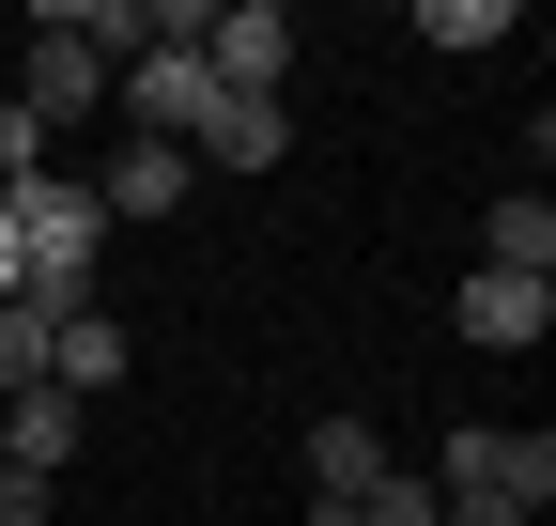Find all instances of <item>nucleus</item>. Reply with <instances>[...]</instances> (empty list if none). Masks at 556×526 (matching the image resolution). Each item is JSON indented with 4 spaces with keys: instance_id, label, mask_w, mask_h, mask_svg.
Returning <instances> with one entry per match:
<instances>
[{
    "instance_id": "nucleus-17",
    "label": "nucleus",
    "mask_w": 556,
    "mask_h": 526,
    "mask_svg": "<svg viewBox=\"0 0 556 526\" xmlns=\"http://www.w3.org/2000/svg\"><path fill=\"white\" fill-rule=\"evenodd\" d=\"M0 295H16V217H0Z\"/></svg>"
},
{
    "instance_id": "nucleus-6",
    "label": "nucleus",
    "mask_w": 556,
    "mask_h": 526,
    "mask_svg": "<svg viewBox=\"0 0 556 526\" xmlns=\"http://www.w3.org/2000/svg\"><path fill=\"white\" fill-rule=\"evenodd\" d=\"M47 387H62V403H109V387H124V325L78 295V310H47Z\"/></svg>"
},
{
    "instance_id": "nucleus-2",
    "label": "nucleus",
    "mask_w": 556,
    "mask_h": 526,
    "mask_svg": "<svg viewBox=\"0 0 556 526\" xmlns=\"http://www.w3.org/2000/svg\"><path fill=\"white\" fill-rule=\"evenodd\" d=\"M433 496H495V511H526V526H541V511H556V434H541V418H526V434H510V418H464Z\"/></svg>"
},
{
    "instance_id": "nucleus-15",
    "label": "nucleus",
    "mask_w": 556,
    "mask_h": 526,
    "mask_svg": "<svg viewBox=\"0 0 556 526\" xmlns=\"http://www.w3.org/2000/svg\"><path fill=\"white\" fill-rule=\"evenodd\" d=\"M0 526H47V480H16V465H0Z\"/></svg>"
},
{
    "instance_id": "nucleus-9",
    "label": "nucleus",
    "mask_w": 556,
    "mask_h": 526,
    "mask_svg": "<svg viewBox=\"0 0 556 526\" xmlns=\"http://www.w3.org/2000/svg\"><path fill=\"white\" fill-rule=\"evenodd\" d=\"M479 263H495V279H556V202L541 186H510V202L479 217Z\"/></svg>"
},
{
    "instance_id": "nucleus-7",
    "label": "nucleus",
    "mask_w": 556,
    "mask_h": 526,
    "mask_svg": "<svg viewBox=\"0 0 556 526\" xmlns=\"http://www.w3.org/2000/svg\"><path fill=\"white\" fill-rule=\"evenodd\" d=\"M78 434H93V403L31 387V403H0V465H16V480H62V465H78Z\"/></svg>"
},
{
    "instance_id": "nucleus-4",
    "label": "nucleus",
    "mask_w": 556,
    "mask_h": 526,
    "mask_svg": "<svg viewBox=\"0 0 556 526\" xmlns=\"http://www.w3.org/2000/svg\"><path fill=\"white\" fill-rule=\"evenodd\" d=\"M448 325L479 356H526L541 325H556V279H495V263H464V295H448Z\"/></svg>"
},
{
    "instance_id": "nucleus-11",
    "label": "nucleus",
    "mask_w": 556,
    "mask_h": 526,
    "mask_svg": "<svg viewBox=\"0 0 556 526\" xmlns=\"http://www.w3.org/2000/svg\"><path fill=\"white\" fill-rule=\"evenodd\" d=\"M47 310H78V295H0V403H31V387H47Z\"/></svg>"
},
{
    "instance_id": "nucleus-10",
    "label": "nucleus",
    "mask_w": 556,
    "mask_h": 526,
    "mask_svg": "<svg viewBox=\"0 0 556 526\" xmlns=\"http://www.w3.org/2000/svg\"><path fill=\"white\" fill-rule=\"evenodd\" d=\"M294 155V124H278V93H232L217 124H201V171H278Z\"/></svg>"
},
{
    "instance_id": "nucleus-12",
    "label": "nucleus",
    "mask_w": 556,
    "mask_h": 526,
    "mask_svg": "<svg viewBox=\"0 0 556 526\" xmlns=\"http://www.w3.org/2000/svg\"><path fill=\"white\" fill-rule=\"evenodd\" d=\"M356 480H387V434L371 418H309V496H356Z\"/></svg>"
},
{
    "instance_id": "nucleus-5",
    "label": "nucleus",
    "mask_w": 556,
    "mask_h": 526,
    "mask_svg": "<svg viewBox=\"0 0 556 526\" xmlns=\"http://www.w3.org/2000/svg\"><path fill=\"white\" fill-rule=\"evenodd\" d=\"M78 186H93V217H109V233H139V217H170L201 171H186L170 140H124V155H109V171H78Z\"/></svg>"
},
{
    "instance_id": "nucleus-1",
    "label": "nucleus",
    "mask_w": 556,
    "mask_h": 526,
    "mask_svg": "<svg viewBox=\"0 0 556 526\" xmlns=\"http://www.w3.org/2000/svg\"><path fill=\"white\" fill-rule=\"evenodd\" d=\"M0 217H16V279H31V295H93V248H109V217H93V186H78V171L0 186Z\"/></svg>"
},
{
    "instance_id": "nucleus-3",
    "label": "nucleus",
    "mask_w": 556,
    "mask_h": 526,
    "mask_svg": "<svg viewBox=\"0 0 556 526\" xmlns=\"http://www.w3.org/2000/svg\"><path fill=\"white\" fill-rule=\"evenodd\" d=\"M201 78H217V93H278V78H294V16H278V0H217Z\"/></svg>"
},
{
    "instance_id": "nucleus-14",
    "label": "nucleus",
    "mask_w": 556,
    "mask_h": 526,
    "mask_svg": "<svg viewBox=\"0 0 556 526\" xmlns=\"http://www.w3.org/2000/svg\"><path fill=\"white\" fill-rule=\"evenodd\" d=\"M31 171H62V140H47V124H31L16 93H0V186H31Z\"/></svg>"
},
{
    "instance_id": "nucleus-8",
    "label": "nucleus",
    "mask_w": 556,
    "mask_h": 526,
    "mask_svg": "<svg viewBox=\"0 0 556 526\" xmlns=\"http://www.w3.org/2000/svg\"><path fill=\"white\" fill-rule=\"evenodd\" d=\"M16 109H31L47 140H62V124H78V109H109V62H93V47H62V32L31 16V93H16Z\"/></svg>"
},
{
    "instance_id": "nucleus-16",
    "label": "nucleus",
    "mask_w": 556,
    "mask_h": 526,
    "mask_svg": "<svg viewBox=\"0 0 556 526\" xmlns=\"http://www.w3.org/2000/svg\"><path fill=\"white\" fill-rule=\"evenodd\" d=\"M433 526H526V511H495V496H433Z\"/></svg>"
},
{
    "instance_id": "nucleus-13",
    "label": "nucleus",
    "mask_w": 556,
    "mask_h": 526,
    "mask_svg": "<svg viewBox=\"0 0 556 526\" xmlns=\"http://www.w3.org/2000/svg\"><path fill=\"white\" fill-rule=\"evenodd\" d=\"M417 47H510V0H417Z\"/></svg>"
}]
</instances>
